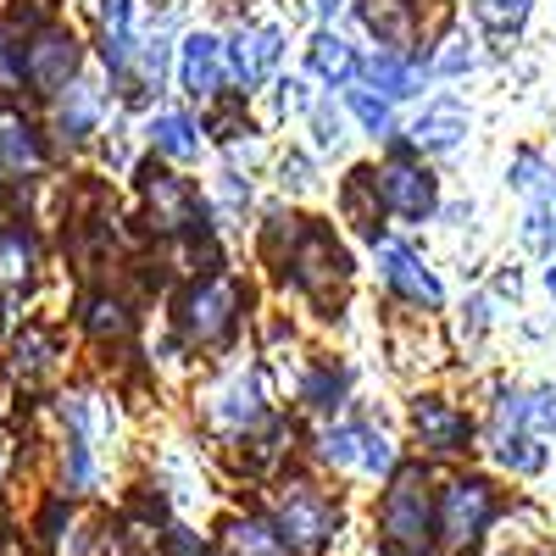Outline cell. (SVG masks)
I'll list each match as a JSON object with an SVG mask.
<instances>
[{
    "mask_svg": "<svg viewBox=\"0 0 556 556\" xmlns=\"http://www.w3.org/2000/svg\"><path fill=\"white\" fill-rule=\"evenodd\" d=\"M429 523H434V501H429L424 473H395V484L379 501V534L390 556H417L429 545Z\"/></svg>",
    "mask_w": 556,
    "mask_h": 556,
    "instance_id": "cell-1",
    "label": "cell"
},
{
    "mask_svg": "<svg viewBox=\"0 0 556 556\" xmlns=\"http://www.w3.org/2000/svg\"><path fill=\"white\" fill-rule=\"evenodd\" d=\"M513 184H518V195L529 201V212H523V245L551 256L556 251V178H551V167L534 151H518L513 156Z\"/></svg>",
    "mask_w": 556,
    "mask_h": 556,
    "instance_id": "cell-2",
    "label": "cell"
},
{
    "mask_svg": "<svg viewBox=\"0 0 556 556\" xmlns=\"http://www.w3.org/2000/svg\"><path fill=\"white\" fill-rule=\"evenodd\" d=\"M334 529H340V513L317 490L290 484L285 495H278V545L312 556V551H323V545L334 540Z\"/></svg>",
    "mask_w": 556,
    "mask_h": 556,
    "instance_id": "cell-3",
    "label": "cell"
},
{
    "mask_svg": "<svg viewBox=\"0 0 556 556\" xmlns=\"http://www.w3.org/2000/svg\"><path fill=\"white\" fill-rule=\"evenodd\" d=\"M235 306H240V285L235 278H206L190 295L178 301V329L190 345H212L235 329Z\"/></svg>",
    "mask_w": 556,
    "mask_h": 556,
    "instance_id": "cell-4",
    "label": "cell"
},
{
    "mask_svg": "<svg viewBox=\"0 0 556 556\" xmlns=\"http://www.w3.org/2000/svg\"><path fill=\"white\" fill-rule=\"evenodd\" d=\"M495 518V490L484 479H462L445 490V506H440V534L451 551H468Z\"/></svg>",
    "mask_w": 556,
    "mask_h": 556,
    "instance_id": "cell-5",
    "label": "cell"
},
{
    "mask_svg": "<svg viewBox=\"0 0 556 556\" xmlns=\"http://www.w3.org/2000/svg\"><path fill=\"white\" fill-rule=\"evenodd\" d=\"M78 73V39L62 34V28H45L28 51L17 56V78H28L39 96H56V89H67Z\"/></svg>",
    "mask_w": 556,
    "mask_h": 556,
    "instance_id": "cell-6",
    "label": "cell"
},
{
    "mask_svg": "<svg viewBox=\"0 0 556 556\" xmlns=\"http://www.w3.org/2000/svg\"><path fill=\"white\" fill-rule=\"evenodd\" d=\"M374 178H379V201H384V212H395V217H406V223H424V217L434 212V178H429L424 167L390 162V167L374 173Z\"/></svg>",
    "mask_w": 556,
    "mask_h": 556,
    "instance_id": "cell-7",
    "label": "cell"
},
{
    "mask_svg": "<svg viewBox=\"0 0 556 556\" xmlns=\"http://www.w3.org/2000/svg\"><path fill=\"white\" fill-rule=\"evenodd\" d=\"M374 245H379V267H384V285H390V290H401L412 306H429V312L445 301L440 278H434L424 262H417L406 245H395V240H374Z\"/></svg>",
    "mask_w": 556,
    "mask_h": 556,
    "instance_id": "cell-8",
    "label": "cell"
},
{
    "mask_svg": "<svg viewBox=\"0 0 556 556\" xmlns=\"http://www.w3.org/2000/svg\"><path fill=\"white\" fill-rule=\"evenodd\" d=\"M223 78H228L223 45H217L212 34H190V39H184V56H178V84L190 89L195 101H212V96H223Z\"/></svg>",
    "mask_w": 556,
    "mask_h": 556,
    "instance_id": "cell-9",
    "label": "cell"
},
{
    "mask_svg": "<svg viewBox=\"0 0 556 556\" xmlns=\"http://www.w3.org/2000/svg\"><path fill=\"white\" fill-rule=\"evenodd\" d=\"M290 267H295V285H301V290L323 295L329 285H340L351 262H345V251H340L329 235H323V228H312V235L301 240V251H290Z\"/></svg>",
    "mask_w": 556,
    "mask_h": 556,
    "instance_id": "cell-10",
    "label": "cell"
},
{
    "mask_svg": "<svg viewBox=\"0 0 556 556\" xmlns=\"http://www.w3.org/2000/svg\"><path fill=\"white\" fill-rule=\"evenodd\" d=\"M278 56H285V34L262 23V28H240V34H235V51H228L223 62H235V78H240L245 89H256V84L273 78Z\"/></svg>",
    "mask_w": 556,
    "mask_h": 556,
    "instance_id": "cell-11",
    "label": "cell"
},
{
    "mask_svg": "<svg viewBox=\"0 0 556 556\" xmlns=\"http://www.w3.org/2000/svg\"><path fill=\"white\" fill-rule=\"evenodd\" d=\"M412 434L424 440V451H468V440H473V424L462 417L451 401H417L412 406Z\"/></svg>",
    "mask_w": 556,
    "mask_h": 556,
    "instance_id": "cell-12",
    "label": "cell"
},
{
    "mask_svg": "<svg viewBox=\"0 0 556 556\" xmlns=\"http://www.w3.org/2000/svg\"><path fill=\"white\" fill-rule=\"evenodd\" d=\"M146 201H151V217H156V228H195L201 223V201H195V190L184 178H173V173H146Z\"/></svg>",
    "mask_w": 556,
    "mask_h": 556,
    "instance_id": "cell-13",
    "label": "cell"
},
{
    "mask_svg": "<svg viewBox=\"0 0 556 556\" xmlns=\"http://www.w3.org/2000/svg\"><path fill=\"white\" fill-rule=\"evenodd\" d=\"M45 146H39V134L28 117H17L12 106H0V178H17L28 167H39Z\"/></svg>",
    "mask_w": 556,
    "mask_h": 556,
    "instance_id": "cell-14",
    "label": "cell"
},
{
    "mask_svg": "<svg viewBox=\"0 0 556 556\" xmlns=\"http://www.w3.org/2000/svg\"><path fill=\"white\" fill-rule=\"evenodd\" d=\"M462 134H468V112H462L456 101H440L412 123V146L417 151H456Z\"/></svg>",
    "mask_w": 556,
    "mask_h": 556,
    "instance_id": "cell-15",
    "label": "cell"
},
{
    "mask_svg": "<svg viewBox=\"0 0 556 556\" xmlns=\"http://www.w3.org/2000/svg\"><path fill=\"white\" fill-rule=\"evenodd\" d=\"M340 206H345V217L362 228L367 240H379L384 201H379V178H374V167H356V173L345 178V195H340Z\"/></svg>",
    "mask_w": 556,
    "mask_h": 556,
    "instance_id": "cell-16",
    "label": "cell"
},
{
    "mask_svg": "<svg viewBox=\"0 0 556 556\" xmlns=\"http://www.w3.org/2000/svg\"><path fill=\"white\" fill-rule=\"evenodd\" d=\"M101 56L106 67H128L134 56V0H101Z\"/></svg>",
    "mask_w": 556,
    "mask_h": 556,
    "instance_id": "cell-17",
    "label": "cell"
},
{
    "mask_svg": "<svg viewBox=\"0 0 556 556\" xmlns=\"http://www.w3.org/2000/svg\"><path fill=\"white\" fill-rule=\"evenodd\" d=\"M306 67H312V78H323V84H351L356 56H351V45H345L340 34L317 28V34H312V45H306Z\"/></svg>",
    "mask_w": 556,
    "mask_h": 556,
    "instance_id": "cell-18",
    "label": "cell"
},
{
    "mask_svg": "<svg viewBox=\"0 0 556 556\" xmlns=\"http://www.w3.org/2000/svg\"><path fill=\"white\" fill-rule=\"evenodd\" d=\"M367 84L374 89H384L390 101H406V96H417V89H424V73H417L401 51H379V56H367Z\"/></svg>",
    "mask_w": 556,
    "mask_h": 556,
    "instance_id": "cell-19",
    "label": "cell"
},
{
    "mask_svg": "<svg viewBox=\"0 0 556 556\" xmlns=\"http://www.w3.org/2000/svg\"><path fill=\"white\" fill-rule=\"evenodd\" d=\"M212 417H217V424L223 429H251L256 424V417H262V406H256V384L251 379H228L223 390H217V401H212Z\"/></svg>",
    "mask_w": 556,
    "mask_h": 556,
    "instance_id": "cell-20",
    "label": "cell"
},
{
    "mask_svg": "<svg viewBox=\"0 0 556 556\" xmlns=\"http://www.w3.org/2000/svg\"><path fill=\"white\" fill-rule=\"evenodd\" d=\"M151 146L162 156H173V162H190V156H201V134H195V123L184 112H162L151 123Z\"/></svg>",
    "mask_w": 556,
    "mask_h": 556,
    "instance_id": "cell-21",
    "label": "cell"
},
{
    "mask_svg": "<svg viewBox=\"0 0 556 556\" xmlns=\"http://www.w3.org/2000/svg\"><path fill=\"white\" fill-rule=\"evenodd\" d=\"M362 23L374 28L390 51H401V45L412 39V12H406V0H362Z\"/></svg>",
    "mask_w": 556,
    "mask_h": 556,
    "instance_id": "cell-22",
    "label": "cell"
},
{
    "mask_svg": "<svg viewBox=\"0 0 556 556\" xmlns=\"http://www.w3.org/2000/svg\"><path fill=\"white\" fill-rule=\"evenodd\" d=\"M34 273V240L23 228H0V285H23Z\"/></svg>",
    "mask_w": 556,
    "mask_h": 556,
    "instance_id": "cell-23",
    "label": "cell"
},
{
    "mask_svg": "<svg viewBox=\"0 0 556 556\" xmlns=\"http://www.w3.org/2000/svg\"><path fill=\"white\" fill-rule=\"evenodd\" d=\"M495 445H501L495 456H501V462H506V468H513V473H540V468H545V451H540V440H534L529 429H513V434H501Z\"/></svg>",
    "mask_w": 556,
    "mask_h": 556,
    "instance_id": "cell-24",
    "label": "cell"
},
{
    "mask_svg": "<svg viewBox=\"0 0 556 556\" xmlns=\"http://www.w3.org/2000/svg\"><path fill=\"white\" fill-rule=\"evenodd\" d=\"M96 106H101L96 84H73L67 101H62V134H67V139H84L89 123H96Z\"/></svg>",
    "mask_w": 556,
    "mask_h": 556,
    "instance_id": "cell-25",
    "label": "cell"
},
{
    "mask_svg": "<svg viewBox=\"0 0 556 556\" xmlns=\"http://www.w3.org/2000/svg\"><path fill=\"white\" fill-rule=\"evenodd\" d=\"M529 12H534V0H473V17H479L490 34H513V28H523Z\"/></svg>",
    "mask_w": 556,
    "mask_h": 556,
    "instance_id": "cell-26",
    "label": "cell"
},
{
    "mask_svg": "<svg viewBox=\"0 0 556 556\" xmlns=\"http://www.w3.org/2000/svg\"><path fill=\"white\" fill-rule=\"evenodd\" d=\"M223 545H228V556H278V551H285L278 534H267L262 523H228Z\"/></svg>",
    "mask_w": 556,
    "mask_h": 556,
    "instance_id": "cell-27",
    "label": "cell"
},
{
    "mask_svg": "<svg viewBox=\"0 0 556 556\" xmlns=\"http://www.w3.org/2000/svg\"><path fill=\"white\" fill-rule=\"evenodd\" d=\"M345 101H351V112L362 117V128L374 134V139H390V134H395V112H390V101L374 96V89H351Z\"/></svg>",
    "mask_w": 556,
    "mask_h": 556,
    "instance_id": "cell-28",
    "label": "cell"
},
{
    "mask_svg": "<svg viewBox=\"0 0 556 556\" xmlns=\"http://www.w3.org/2000/svg\"><path fill=\"white\" fill-rule=\"evenodd\" d=\"M518 429H529L534 440H540V434H556V390L518 395Z\"/></svg>",
    "mask_w": 556,
    "mask_h": 556,
    "instance_id": "cell-29",
    "label": "cell"
},
{
    "mask_svg": "<svg viewBox=\"0 0 556 556\" xmlns=\"http://www.w3.org/2000/svg\"><path fill=\"white\" fill-rule=\"evenodd\" d=\"M84 323H89V329H96L101 340H106V334H112V340L128 334V312H123L117 301H89V317H84Z\"/></svg>",
    "mask_w": 556,
    "mask_h": 556,
    "instance_id": "cell-30",
    "label": "cell"
},
{
    "mask_svg": "<svg viewBox=\"0 0 556 556\" xmlns=\"http://www.w3.org/2000/svg\"><path fill=\"white\" fill-rule=\"evenodd\" d=\"M356 468H367V473H390V468H395L390 440L374 434V429H362V456H356Z\"/></svg>",
    "mask_w": 556,
    "mask_h": 556,
    "instance_id": "cell-31",
    "label": "cell"
},
{
    "mask_svg": "<svg viewBox=\"0 0 556 556\" xmlns=\"http://www.w3.org/2000/svg\"><path fill=\"white\" fill-rule=\"evenodd\" d=\"M323 456H329L334 468H356V456H362V429H334L329 440H323Z\"/></svg>",
    "mask_w": 556,
    "mask_h": 556,
    "instance_id": "cell-32",
    "label": "cell"
},
{
    "mask_svg": "<svg viewBox=\"0 0 556 556\" xmlns=\"http://www.w3.org/2000/svg\"><path fill=\"white\" fill-rule=\"evenodd\" d=\"M312 128H317V146L340 151V139H345V134H340V112H334L329 101H317V106H312Z\"/></svg>",
    "mask_w": 556,
    "mask_h": 556,
    "instance_id": "cell-33",
    "label": "cell"
},
{
    "mask_svg": "<svg viewBox=\"0 0 556 556\" xmlns=\"http://www.w3.org/2000/svg\"><path fill=\"white\" fill-rule=\"evenodd\" d=\"M306 401H312V406H334V401H340V374H317V379L306 384Z\"/></svg>",
    "mask_w": 556,
    "mask_h": 556,
    "instance_id": "cell-34",
    "label": "cell"
},
{
    "mask_svg": "<svg viewBox=\"0 0 556 556\" xmlns=\"http://www.w3.org/2000/svg\"><path fill=\"white\" fill-rule=\"evenodd\" d=\"M445 45H451V51H440V56H434V73H462V67L473 62V51H468L462 39H445Z\"/></svg>",
    "mask_w": 556,
    "mask_h": 556,
    "instance_id": "cell-35",
    "label": "cell"
},
{
    "mask_svg": "<svg viewBox=\"0 0 556 556\" xmlns=\"http://www.w3.org/2000/svg\"><path fill=\"white\" fill-rule=\"evenodd\" d=\"M285 184H290V190H306V184H312V167H306V156H290V162H285Z\"/></svg>",
    "mask_w": 556,
    "mask_h": 556,
    "instance_id": "cell-36",
    "label": "cell"
},
{
    "mask_svg": "<svg viewBox=\"0 0 556 556\" xmlns=\"http://www.w3.org/2000/svg\"><path fill=\"white\" fill-rule=\"evenodd\" d=\"M17 56H23V51H12L7 34H0V78H17Z\"/></svg>",
    "mask_w": 556,
    "mask_h": 556,
    "instance_id": "cell-37",
    "label": "cell"
},
{
    "mask_svg": "<svg viewBox=\"0 0 556 556\" xmlns=\"http://www.w3.org/2000/svg\"><path fill=\"white\" fill-rule=\"evenodd\" d=\"M312 7H317V12H323V17H334V12H340V7H345V0H312Z\"/></svg>",
    "mask_w": 556,
    "mask_h": 556,
    "instance_id": "cell-38",
    "label": "cell"
},
{
    "mask_svg": "<svg viewBox=\"0 0 556 556\" xmlns=\"http://www.w3.org/2000/svg\"><path fill=\"white\" fill-rule=\"evenodd\" d=\"M545 285H551V295H556V267H551V273H545Z\"/></svg>",
    "mask_w": 556,
    "mask_h": 556,
    "instance_id": "cell-39",
    "label": "cell"
}]
</instances>
